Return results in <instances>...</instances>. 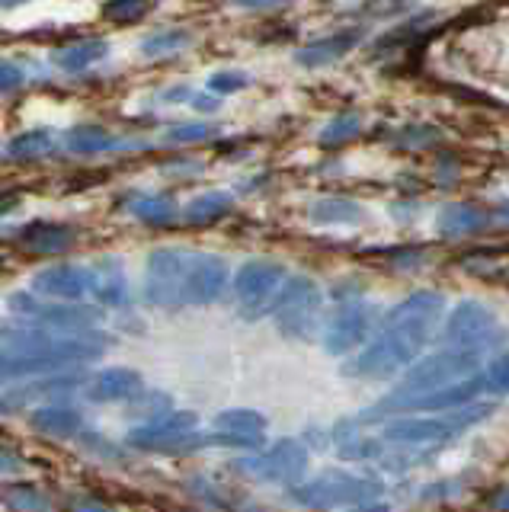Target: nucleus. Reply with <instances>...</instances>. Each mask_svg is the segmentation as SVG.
I'll use <instances>...</instances> for the list:
<instances>
[{
	"label": "nucleus",
	"instance_id": "f03ea898",
	"mask_svg": "<svg viewBox=\"0 0 509 512\" xmlns=\"http://www.w3.org/2000/svg\"><path fill=\"white\" fill-rule=\"evenodd\" d=\"M228 285V263L215 253L161 247L148 256L145 298L154 308H193L212 304Z\"/></svg>",
	"mask_w": 509,
	"mask_h": 512
},
{
	"label": "nucleus",
	"instance_id": "aec40b11",
	"mask_svg": "<svg viewBox=\"0 0 509 512\" xmlns=\"http://www.w3.org/2000/svg\"><path fill=\"white\" fill-rule=\"evenodd\" d=\"M74 244V228L68 224H55V221H33L20 231V247L39 256H52V253H65Z\"/></svg>",
	"mask_w": 509,
	"mask_h": 512
},
{
	"label": "nucleus",
	"instance_id": "a211bd4d",
	"mask_svg": "<svg viewBox=\"0 0 509 512\" xmlns=\"http://www.w3.org/2000/svg\"><path fill=\"white\" fill-rule=\"evenodd\" d=\"M145 391V381L132 368H106L97 378H90L87 397L97 404H113V400H132Z\"/></svg>",
	"mask_w": 509,
	"mask_h": 512
},
{
	"label": "nucleus",
	"instance_id": "4468645a",
	"mask_svg": "<svg viewBox=\"0 0 509 512\" xmlns=\"http://www.w3.org/2000/svg\"><path fill=\"white\" fill-rule=\"evenodd\" d=\"M205 442L257 452L266 442V416L257 410H225L215 416V432L209 439H202V445Z\"/></svg>",
	"mask_w": 509,
	"mask_h": 512
},
{
	"label": "nucleus",
	"instance_id": "e433bc0d",
	"mask_svg": "<svg viewBox=\"0 0 509 512\" xmlns=\"http://www.w3.org/2000/svg\"><path fill=\"white\" fill-rule=\"evenodd\" d=\"M7 503H10V509H17V512H45V500H42V496L36 490H26V487L10 490Z\"/></svg>",
	"mask_w": 509,
	"mask_h": 512
},
{
	"label": "nucleus",
	"instance_id": "c85d7f7f",
	"mask_svg": "<svg viewBox=\"0 0 509 512\" xmlns=\"http://www.w3.org/2000/svg\"><path fill=\"white\" fill-rule=\"evenodd\" d=\"M359 132H362V112H359V109H346V112H340V116H333V119L324 125L321 144H324V148H337V144L353 141Z\"/></svg>",
	"mask_w": 509,
	"mask_h": 512
},
{
	"label": "nucleus",
	"instance_id": "dca6fc26",
	"mask_svg": "<svg viewBox=\"0 0 509 512\" xmlns=\"http://www.w3.org/2000/svg\"><path fill=\"white\" fill-rule=\"evenodd\" d=\"M33 292L52 301H81L90 295V266H52L33 279Z\"/></svg>",
	"mask_w": 509,
	"mask_h": 512
},
{
	"label": "nucleus",
	"instance_id": "f704fd0d",
	"mask_svg": "<svg viewBox=\"0 0 509 512\" xmlns=\"http://www.w3.org/2000/svg\"><path fill=\"white\" fill-rule=\"evenodd\" d=\"M247 84H250V74H244V71H215L209 77V93H215V96H231L237 90H244Z\"/></svg>",
	"mask_w": 509,
	"mask_h": 512
},
{
	"label": "nucleus",
	"instance_id": "6e6552de",
	"mask_svg": "<svg viewBox=\"0 0 509 512\" xmlns=\"http://www.w3.org/2000/svg\"><path fill=\"white\" fill-rule=\"evenodd\" d=\"M234 471L247 474L250 480H263V484H292L308 471V448L295 439H282L260 455L234 461Z\"/></svg>",
	"mask_w": 509,
	"mask_h": 512
},
{
	"label": "nucleus",
	"instance_id": "c756f323",
	"mask_svg": "<svg viewBox=\"0 0 509 512\" xmlns=\"http://www.w3.org/2000/svg\"><path fill=\"white\" fill-rule=\"evenodd\" d=\"M132 212H135V218L148 221V224H170L173 218H177L180 208H177V199L173 196H145L132 205Z\"/></svg>",
	"mask_w": 509,
	"mask_h": 512
},
{
	"label": "nucleus",
	"instance_id": "37998d69",
	"mask_svg": "<svg viewBox=\"0 0 509 512\" xmlns=\"http://www.w3.org/2000/svg\"><path fill=\"white\" fill-rule=\"evenodd\" d=\"M506 282H509V272H506Z\"/></svg>",
	"mask_w": 509,
	"mask_h": 512
},
{
	"label": "nucleus",
	"instance_id": "bb28decb",
	"mask_svg": "<svg viewBox=\"0 0 509 512\" xmlns=\"http://www.w3.org/2000/svg\"><path fill=\"white\" fill-rule=\"evenodd\" d=\"M55 148V132L52 128H29V132L17 135L7 141L4 154L10 160H36L42 154H49Z\"/></svg>",
	"mask_w": 509,
	"mask_h": 512
},
{
	"label": "nucleus",
	"instance_id": "412c9836",
	"mask_svg": "<svg viewBox=\"0 0 509 512\" xmlns=\"http://www.w3.org/2000/svg\"><path fill=\"white\" fill-rule=\"evenodd\" d=\"M103 58H109L106 39H77V42H68L52 52V64L65 74H81V71L93 68V64H100Z\"/></svg>",
	"mask_w": 509,
	"mask_h": 512
},
{
	"label": "nucleus",
	"instance_id": "a878e982",
	"mask_svg": "<svg viewBox=\"0 0 509 512\" xmlns=\"http://www.w3.org/2000/svg\"><path fill=\"white\" fill-rule=\"evenodd\" d=\"M311 221L314 224H359L365 221V208L353 199L327 196L311 205Z\"/></svg>",
	"mask_w": 509,
	"mask_h": 512
},
{
	"label": "nucleus",
	"instance_id": "4c0bfd02",
	"mask_svg": "<svg viewBox=\"0 0 509 512\" xmlns=\"http://www.w3.org/2000/svg\"><path fill=\"white\" fill-rule=\"evenodd\" d=\"M23 80H26L23 68H17L13 61H0V93H10V90L23 87Z\"/></svg>",
	"mask_w": 509,
	"mask_h": 512
},
{
	"label": "nucleus",
	"instance_id": "4be33fe9",
	"mask_svg": "<svg viewBox=\"0 0 509 512\" xmlns=\"http://www.w3.org/2000/svg\"><path fill=\"white\" fill-rule=\"evenodd\" d=\"M90 295L103 304H129V285H125V272L119 260H100L90 266Z\"/></svg>",
	"mask_w": 509,
	"mask_h": 512
},
{
	"label": "nucleus",
	"instance_id": "cd10ccee",
	"mask_svg": "<svg viewBox=\"0 0 509 512\" xmlns=\"http://www.w3.org/2000/svg\"><path fill=\"white\" fill-rule=\"evenodd\" d=\"M231 205H234L231 192H202V196H196L183 208V218L189 224H212L221 215H228Z\"/></svg>",
	"mask_w": 509,
	"mask_h": 512
},
{
	"label": "nucleus",
	"instance_id": "473e14b6",
	"mask_svg": "<svg viewBox=\"0 0 509 512\" xmlns=\"http://www.w3.org/2000/svg\"><path fill=\"white\" fill-rule=\"evenodd\" d=\"M218 135V125L212 122H183V125H170L164 132L167 144H196V141H209Z\"/></svg>",
	"mask_w": 509,
	"mask_h": 512
},
{
	"label": "nucleus",
	"instance_id": "2f4dec72",
	"mask_svg": "<svg viewBox=\"0 0 509 512\" xmlns=\"http://www.w3.org/2000/svg\"><path fill=\"white\" fill-rule=\"evenodd\" d=\"M154 7V0H106V7H103V16L109 23H138V20H145V16L151 13Z\"/></svg>",
	"mask_w": 509,
	"mask_h": 512
},
{
	"label": "nucleus",
	"instance_id": "39448f33",
	"mask_svg": "<svg viewBox=\"0 0 509 512\" xmlns=\"http://www.w3.org/2000/svg\"><path fill=\"white\" fill-rule=\"evenodd\" d=\"M321 308H324V292L321 285L308 276H295L289 282H282L279 295L273 301L276 327L292 336V340H311L321 324Z\"/></svg>",
	"mask_w": 509,
	"mask_h": 512
},
{
	"label": "nucleus",
	"instance_id": "f257e3e1",
	"mask_svg": "<svg viewBox=\"0 0 509 512\" xmlns=\"http://www.w3.org/2000/svg\"><path fill=\"white\" fill-rule=\"evenodd\" d=\"M445 308V298L439 292H413L397 308L388 311L378 336L365 346L359 356L346 362L343 372L353 378H388L401 372L420 356V349L433 336L436 320Z\"/></svg>",
	"mask_w": 509,
	"mask_h": 512
},
{
	"label": "nucleus",
	"instance_id": "b1692460",
	"mask_svg": "<svg viewBox=\"0 0 509 512\" xmlns=\"http://www.w3.org/2000/svg\"><path fill=\"white\" fill-rule=\"evenodd\" d=\"M65 148L71 154H106V151H119L125 144L119 141V135H109L100 125H74L65 135Z\"/></svg>",
	"mask_w": 509,
	"mask_h": 512
},
{
	"label": "nucleus",
	"instance_id": "ddd939ff",
	"mask_svg": "<svg viewBox=\"0 0 509 512\" xmlns=\"http://www.w3.org/2000/svg\"><path fill=\"white\" fill-rule=\"evenodd\" d=\"M10 308L29 317L33 324L42 327H58V330H71V327H93L100 324V311L81 308L77 301H55V304H39L29 295H10Z\"/></svg>",
	"mask_w": 509,
	"mask_h": 512
},
{
	"label": "nucleus",
	"instance_id": "5701e85b",
	"mask_svg": "<svg viewBox=\"0 0 509 512\" xmlns=\"http://www.w3.org/2000/svg\"><path fill=\"white\" fill-rule=\"evenodd\" d=\"M490 221H493V215L484 212V208L455 202V205H445L439 212L436 228L445 237H468V234H477V231H487Z\"/></svg>",
	"mask_w": 509,
	"mask_h": 512
},
{
	"label": "nucleus",
	"instance_id": "c9c22d12",
	"mask_svg": "<svg viewBox=\"0 0 509 512\" xmlns=\"http://www.w3.org/2000/svg\"><path fill=\"white\" fill-rule=\"evenodd\" d=\"M484 391H490V394H509V352H506V356H500L497 362L487 365Z\"/></svg>",
	"mask_w": 509,
	"mask_h": 512
},
{
	"label": "nucleus",
	"instance_id": "423d86ee",
	"mask_svg": "<svg viewBox=\"0 0 509 512\" xmlns=\"http://www.w3.org/2000/svg\"><path fill=\"white\" fill-rule=\"evenodd\" d=\"M385 493V484L375 477H356V474H340L330 471L317 480L295 487V503L311 506V509H333V506H369Z\"/></svg>",
	"mask_w": 509,
	"mask_h": 512
},
{
	"label": "nucleus",
	"instance_id": "393cba45",
	"mask_svg": "<svg viewBox=\"0 0 509 512\" xmlns=\"http://www.w3.org/2000/svg\"><path fill=\"white\" fill-rule=\"evenodd\" d=\"M33 426L39 432H45V436H58V439H71L81 432L84 426V416L71 410V407H42L33 413Z\"/></svg>",
	"mask_w": 509,
	"mask_h": 512
},
{
	"label": "nucleus",
	"instance_id": "0eeeda50",
	"mask_svg": "<svg viewBox=\"0 0 509 512\" xmlns=\"http://www.w3.org/2000/svg\"><path fill=\"white\" fill-rule=\"evenodd\" d=\"M477 368H481V352L477 349H445L417 362L407 372V378L397 384L394 397H407V394H426V391H439L458 384L465 378H474Z\"/></svg>",
	"mask_w": 509,
	"mask_h": 512
},
{
	"label": "nucleus",
	"instance_id": "a19ab883",
	"mask_svg": "<svg viewBox=\"0 0 509 512\" xmlns=\"http://www.w3.org/2000/svg\"><path fill=\"white\" fill-rule=\"evenodd\" d=\"M493 506H497V509H509V487L503 490V496H497V500H493Z\"/></svg>",
	"mask_w": 509,
	"mask_h": 512
},
{
	"label": "nucleus",
	"instance_id": "79ce46f5",
	"mask_svg": "<svg viewBox=\"0 0 509 512\" xmlns=\"http://www.w3.org/2000/svg\"><path fill=\"white\" fill-rule=\"evenodd\" d=\"M20 4H26V0H0V7H20Z\"/></svg>",
	"mask_w": 509,
	"mask_h": 512
},
{
	"label": "nucleus",
	"instance_id": "72a5a7b5",
	"mask_svg": "<svg viewBox=\"0 0 509 512\" xmlns=\"http://www.w3.org/2000/svg\"><path fill=\"white\" fill-rule=\"evenodd\" d=\"M413 4H417V0H365L362 13L369 16V20H394V16L410 13Z\"/></svg>",
	"mask_w": 509,
	"mask_h": 512
},
{
	"label": "nucleus",
	"instance_id": "7ed1b4c3",
	"mask_svg": "<svg viewBox=\"0 0 509 512\" xmlns=\"http://www.w3.org/2000/svg\"><path fill=\"white\" fill-rule=\"evenodd\" d=\"M26 324L29 327L0 330V340L7 343V352H0V384L65 372L71 365L100 359L103 352V343L93 336H52L49 327H39L33 320Z\"/></svg>",
	"mask_w": 509,
	"mask_h": 512
},
{
	"label": "nucleus",
	"instance_id": "2eb2a0df",
	"mask_svg": "<svg viewBox=\"0 0 509 512\" xmlns=\"http://www.w3.org/2000/svg\"><path fill=\"white\" fill-rule=\"evenodd\" d=\"M493 333H497V314L481 301H461L449 317V327H445L449 343H455L458 349H477Z\"/></svg>",
	"mask_w": 509,
	"mask_h": 512
},
{
	"label": "nucleus",
	"instance_id": "ea45409f",
	"mask_svg": "<svg viewBox=\"0 0 509 512\" xmlns=\"http://www.w3.org/2000/svg\"><path fill=\"white\" fill-rule=\"evenodd\" d=\"M193 103L205 112H215V100H209V96H193Z\"/></svg>",
	"mask_w": 509,
	"mask_h": 512
},
{
	"label": "nucleus",
	"instance_id": "f3484780",
	"mask_svg": "<svg viewBox=\"0 0 509 512\" xmlns=\"http://www.w3.org/2000/svg\"><path fill=\"white\" fill-rule=\"evenodd\" d=\"M359 42H362V29H340V32H333V36H324V39H317L305 48H298L295 61L301 64V68H311V71L327 68V64L346 58Z\"/></svg>",
	"mask_w": 509,
	"mask_h": 512
},
{
	"label": "nucleus",
	"instance_id": "6ab92c4d",
	"mask_svg": "<svg viewBox=\"0 0 509 512\" xmlns=\"http://www.w3.org/2000/svg\"><path fill=\"white\" fill-rule=\"evenodd\" d=\"M84 381V372H71V375H42L36 384H26V388H17L0 397V410H17L23 404H29V400H45V397H58V394H68L74 391L77 384Z\"/></svg>",
	"mask_w": 509,
	"mask_h": 512
},
{
	"label": "nucleus",
	"instance_id": "9d476101",
	"mask_svg": "<svg viewBox=\"0 0 509 512\" xmlns=\"http://www.w3.org/2000/svg\"><path fill=\"white\" fill-rule=\"evenodd\" d=\"M199 416L180 410V413H167L157 416L151 423H141L129 432V445L132 448H145V452H183L189 445H202L196 436Z\"/></svg>",
	"mask_w": 509,
	"mask_h": 512
},
{
	"label": "nucleus",
	"instance_id": "f8f14e48",
	"mask_svg": "<svg viewBox=\"0 0 509 512\" xmlns=\"http://www.w3.org/2000/svg\"><path fill=\"white\" fill-rule=\"evenodd\" d=\"M375 327V308L365 301H353L340 308L337 314L330 317V324L324 330V349L330 356H346V352H353L365 336L372 333Z\"/></svg>",
	"mask_w": 509,
	"mask_h": 512
},
{
	"label": "nucleus",
	"instance_id": "7c9ffc66",
	"mask_svg": "<svg viewBox=\"0 0 509 512\" xmlns=\"http://www.w3.org/2000/svg\"><path fill=\"white\" fill-rule=\"evenodd\" d=\"M193 42V36L183 29H170V32H154L151 39L141 42V52L151 55V58H164V55H177L183 48Z\"/></svg>",
	"mask_w": 509,
	"mask_h": 512
},
{
	"label": "nucleus",
	"instance_id": "58836bf2",
	"mask_svg": "<svg viewBox=\"0 0 509 512\" xmlns=\"http://www.w3.org/2000/svg\"><path fill=\"white\" fill-rule=\"evenodd\" d=\"M292 0H234V7H241V10H279V7H289Z\"/></svg>",
	"mask_w": 509,
	"mask_h": 512
},
{
	"label": "nucleus",
	"instance_id": "9b49d317",
	"mask_svg": "<svg viewBox=\"0 0 509 512\" xmlns=\"http://www.w3.org/2000/svg\"><path fill=\"white\" fill-rule=\"evenodd\" d=\"M484 391V378H465L458 384H449V388H439V391H426V394H407V397H388L381 400L378 407H372L365 413V420L369 416H381V413H420V410H452V407H468L474 404V397Z\"/></svg>",
	"mask_w": 509,
	"mask_h": 512
},
{
	"label": "nucleus",
	"instance_id": "1a4fd4ad",
	"mask_svg": "<svg viewBox=\"0 0 509 512\" xmlns=\"http://www.w3.org/2000/svg\"><path fill=\"white\" fill-rule=\"evenodd\" d=\"M282 282H285V266L273 263V260H250L237 269L234 295H237V304H241L244 317H260L273 308Z\"/></svg>",
	"mask_w": 509,
	"mask_h": 512
},
{
	"label": "nucleus",
	"instance_id": "20e7f679",
	"mask_svg": "<svg viewBox=\"0 0 509 512\" xmlns=\"http://www.w3.org/2000/svg\"><path fill=\"white\" fill-rule=\"evenodd\" d=\"M493 413L490 404H468L452 416H410V420H394L381 429V442L394 445H439L455 439L458 432L471 429L474 423L487 420Z\"/></svg>",
	"mask_w": 509,
	"mask_h": 512
}]
</instances>
